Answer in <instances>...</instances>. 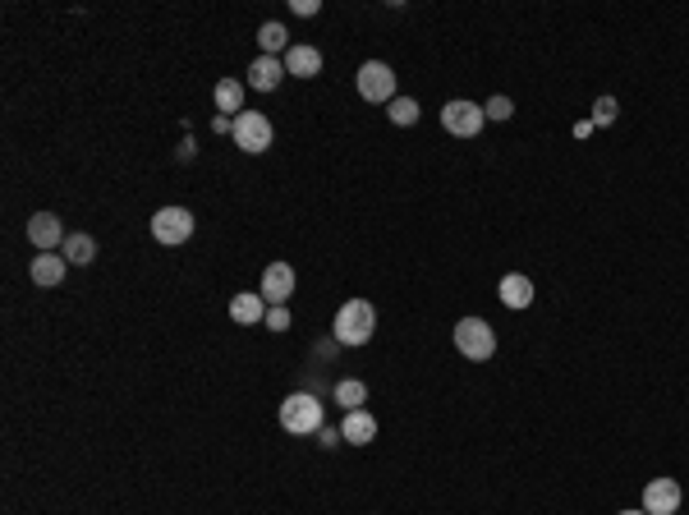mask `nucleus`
Wrapping results in <instances>:
<instances>
[{
  "instance_id": "nucleus-1",
  "label": "nucleus",
  "mask_w": 689,
  "mask_h": 515,
  "mask_svg": "<svg viewBox=\"0 0 689 515\" xmlns=\"http://www.w3.org/2000/svg\"><path fill=\"white\" fill-rule=\"evenodd\" d=\"M331 332H336V345H368L377 332V309L368 299H345L331 322Z\"/></svg>"
},
{
  "instance_id": "nucleus-2",
  "label": "nucleus",
  "mask_w": 689,
  "mask_h": 515,
  "mask_svg": "<svg viewBox=\"0 0 689 515\" xmlns=\"http://www.w3.org/2000/svg\"><path fill=\"white\" fill-rule=\"evenodd\" d=\"M281 428L285 433H294V437H313V433H322V401L317 396H308V391H294V396H285V405H281Z\"/></svg>"
},
{
  "instance_id": "nucleus-3",
  "label": "nucleus",
  "mask_w": 689,
  "mask_h": 515,
  "mask_svg": "<svg viewBox=\"0 0 689 515\" xmlns=\"http://www.w3.org/2000/svg\"><path fill=\"white\" fill-rule=\"evenodd\" d=\"M359 97L363 102H373V106H391L400 97L396 92V69L386 65V60H363L359 65Z\"/></svg>"
},
{
  "instance_id": "nucleus-4",
  "label": "nucleus",
  "mask_w": 689,
  "mask_h": 515,
  "mask_svg": "<svg viewBox=\"0 0 689 515\" xmlns=\"http://www.w3.org/2000/svg\"><path fill=\"white\" fill-rule=\"evenodd\" d=\"M451 336H455V350H460L464 359H474V364L497 355V332H492L483 318H460Z\"/></svg>"
},
{
  "instance_id": "nucleus-5",
  "label": "nucleus",
  "mask_w": 689,
  "mask_h": 515,
  "mask_svg": "<svg viewBox=\"0 0 689 515\" xmlns=\"http://www.w3.org/2000/svg\"><path fill=\"white\" fill-rule=\"evenodd\" d=\"M487 125V111L478 102H464V97H455V102L441 106V129L455 138H478Z\"/></svg>"
},
{
  "instance_id": "nucleus-6",
  "label": "nucleus",
  "mask_w": 689,
  "mask_h": 515,
  "mask_svg": "<svg viewBox=\"0 0 689 515\" xmlns=\"http://www.w3.org/2000/svg\"><path fill=\"white\" fill-rule=\"evenodd\" d=\"M230 138H235L244 152H253V157H258V152L272 148L276 129H272V120H267L262 111H244V115H235V134H230Z\"/></svg>"
},
{
  "instance_id": "nucleus-7",
  "label": "nucleus",
  "mask_w": 689,
  "mask_h": 515,
  "mask_svg": "<svg viewBox=\"0 0 689 515\" xmlns=\"http://www.w3.org/2000/svg\"><path fill=\"white\" fill-rule=\"evenodd\" d=\"M152 235H157L161 244H184L193 235V212L189 207H161L157 217H152Z\"/></svg>"
},
{
  "instance_id": "nucleus-8",
  "label": "nucleus",
  "mask_w": 689,
  "mask_h": 515,
  "mask_svg": "<svg viewBox=\"0 0 689 515\" xmlns=\"http://www.w3.org/2000/svg\"><path fill=\"white\" fill-rule=\"evenodd\" d=\"M28 244L37 253H56V244H65V226H60L56 212H33L28 217Z\"/></svg>"
},
{
  "instance_id": "nucleus-9",
  "label": "nucleus",
  "mask_w": 689,
  "mask_h": 515,
  "mask_svg": "<svg viewBox=\"0 0 689 515\" xmlns=\"http://www.w3.org/2000/svg\"><path fill=\"white\" fill-rule=\"evenodd\" d=\"M262 299H267V309H281L285 299L294 295V267L290 263H267V272H262Z\"/></svg>"
},
{
  "instance_id": "nucleus-10",
  "label": "nucleus",
  "mask_w": 689,
  "mask_h": 515,
  "mask_svg": "<svg viewBox=\"0 0 689 515\" xmlns=\"http://www.w3.org/2000/svg\"><path fill=\"white\" fill-rule=\"evenodd\" d=\"M680 502H685V493H680L676 479H653L644 488V511L648 515H676Z\"/></svg>"
},
{
  "instance_id": "nucleus-11",
  "label": "nucleus",
  "mask_w": 689,
  "mask_h": 515,
  "mask_svg": "<svg viewBox=\"0 0 689 515\" xmlns=\"http://www.w3.org/2000/svg\"><path fill=\"white\" fill-rule=\"evenodd\" d=\"M285 74H294V79H317V74H322V51L308 42H294L290 51H285Z\"/></svg>"
},
{
  "instance_id": "nucleus-12",
  "label": "nucleus",
  "mask_w": 689,
  "mask_h": 515,
  "mask_svg": "<svg viewBox=\"0 0 689 515\" xmlns=\"http://www.w3.org/2000/svg\"><path fill=\"white\" fill-rule=\"evenodd\" d=\"M281 79H285V60H276V56H258L249 65V88L253 92H276Z\"/></svg>"
},
{
  "instance_id": "nucleus-13",
  "label": "nucleus",
  "mask_w": 689,
  "mask_h": 515,
  "mask_svg": "<svg viewBox=\"0 0 689 515\" xmlns=\"http://www.w3.org/2000/svg\"><path fill=\"white\" fill-rule=\"evenodd\" d=\"M65 267H69L65 253H37L33 263H28V276H33V286H60Z\"/></svg>"
},
{
  "instance_id": "nucleus-14",
  "label": "nucleus",
  "mask_w": 689,
  "mask_h": 515,
  "mask_svg": "<svg viewBox=\"0 0 689 515\" xmlns=\"http://www.w3.org/2000/svg\"><path fill=\"white\" fill-rule=\"evenodd\" d=\"M340 437L350 442V447H368L377 437V419L368 410H350L345 419H340Z\"/></svg>"
},
{
  "instance_id": "nucleus-15",
  "label": "nucleus",
  "mask_w": 689,
  "mask_h": 515,
  "mask_svg": "<svg viewBox=\"0 0 689 515\" xmlns=\"http://www.w3.org/2000/svg\"><path fill=\"white\" fill-rule=\"evenodd\" d=\"M497 295H501L506 309H529V304H533V281L524 272H510V276H501Z\"/></svg>"
},
{
  "instance_id": "nucleus-16",
  "label": "nucleus",
  "mask_w": 689,
  "mask_h": 515,
  "mask_svg": "<svg viewBox=\"0 0 689 515\" xmlns=\"http://www.w3.org/2000/svg\"><path fill=\"white\" fill-rule=\"evenodd\" d=\"M230 318H235L239 327H258V322H267V299L244 290V295L230 299Z\"/></svg>"
},
{
  "instance_id": "nucleus-17",
  "label": "nucleus",
  "mask_w": 689,
  "mask_h": 515,
  "mask_svg": "<svg viewBox=\"0 0 689 515\" xmlns=\"http://www.w3.org/2000/svg\"><path fill=\"white\" fill-rule=\"evenodd\" d=\"M212 97H216V111H221V115H230V120L244 115V83H239V79H221Z\"/></svg>"
},
{
  "instance_id": "nucleus-18",
  "label": "nucleus",
  "mask_w": 689,
  "mask_h": 515,
  "mask_svg": "<svg viewBox=\"0 0 689 515\" xmlns=\"http://www.w3.org/2000/svg\"><path fill=\"white\" fill-rule=\"evenodd\" d=\"M65 258H69V267H88L92 258H97V240L92 235H65Z\"/></svg>"
},
{
  "instance_id": "nucleus-19",
  "label": "nucleus",
  "mask_w": 689,
  "mask_h": 515,
  "mask_svg": "<svg viewBox=\"0 0 689 515\" xmlns=\"http://www.w3.org/2000/svg\"><path fill=\"white\" fill-rule=\"evenodd\" d=\"M363 401H368V382H359V378H340L336 382V405H345V414L363 410Z\"/></svg>"
},
{
  "instance_id": "nucleus-20",
  "label": "nucleus",
  "mask_w": 689,
  "mask_h": 515,
  "mask_svg": "<svg viewBox=\"0 0 689 515\" xmlns=\"http://www.w3.org/2000/svg\"><path fill=\"white\" fill-rule=\"evenodd\" d=\"M386 115H391V125L409 129V125H418V115H423V106H418L414 97H396V102L386 106Z\"/></svg>"
},
{
  "instance_id": "nucleus-21",
  "label": "nucleus",
  "mask_w": 689,
  "mask_h": 515,
  "mask_svg": "<svg viewBox=\"0 0 689 515\" xmlns=\"http://www.w3.org/2000/svg\"><path fill=\"white\" fill-rule=\"evenodd\" d=\"M285 23H262L258 28V46H262V56H276V51H290V46H285Z\"/></svg>"
},
{
  "instance_id": "nucleus-22",
  "label": "nucleus",
  "mask_w": 689,
  "mask_h": 515,
  "mask_svg": "<svg viewBox=\"0 0 689 515\" xmlns=\"http://www.w3.org/2000/svg\"><path fill=\"white\" fill-rule=\"evenodd\" d=\"M616 111H621V106H616V97H598V102H593V125H611V120H616Z\"/></svg>"
},
{
  "instance_id": "nucleus-23",
  "label": "nucleus",
  "mask_w": 689,
  "mask_h": 515,
  "mask_svg": "<svg viewBox=\"0 0 689 515\" xmlns=\"http://www.w3.org/2000/svg\"><path fill=\"white\" fill-rule=\"evenodd\" d=\"M483 111H487V120H510V115H515V102H510V97H492Z\"/></svg>"
},
{
  "instance_id": "nucleus-24",
  "label": "nucleus",
  "mask_w": 689,
  "mask_h": 515,
  "mask_svg": "<svg viewBox=\"0 0 689 515\" xmlns=\"http://www.w3.org/2000/svg\"><path fill=\"white\" fill-rule=\"evenodd\" d=\"M262 327H267V332H290V309H267V322H262Z\"/></svg>"
},
{
  "instance_id": "nucleus-25",
  "label": "nucleus",
  "mask_w": 689,
  "mask_h": 515,
  "mask_svg": "<svg viewBox=\"0 0 689 515\" xmlns=\"http://www.w3.org/2000/svg\"><path fill=\"white\" fill-rule=\"evenodd\" d=\"M290 10L299 14V19H313V14H317V0H294Z\"/></svg>"
},
{
  "instance_id": "nucleus-26",
  "label": "nucleus",
  "mask_w": 689,
  "mask_h": 515,
  "mask_svg": "<svg viewBox=\"0 0 689 515\" xmlns=\"http://www.w3.org/2000/svg\"><path fill=\"white\" fill-rule=\"evenodd\" d=\"M317 442H322V447H336V442H345V437H340V428H322V433H317Z\"/></svg>"
},
{
  "instance_id": "nucleus-27",
  "label": "nucleus",
  "mask_w": 689,
  "mask_h": 515,
  "mask_svg": "<svg viewBox=\"0 0 689 515\" xmlns=\"http://www.w3.org/2000/svg\"><path fill=\"white\" fill-rule=\"evenodd\" d=\"M593 129H598V125H593V120H579V125H575V138H588V134H593Z\"/></svg>"
},
{
  "instance_id": "nucleus-28",
  "label": "nucleus",
  "mask_w": 689,
  "mask_h": 515,
  "mask_svg": "<svg viewBox=\"0 0 689 515\" xmlns=\"http://www.w3.org/2000/svg\"><path fill=\"white\" fill-rule=\"evenodd\" d=\"M621 515H648V511H621Z\"/></svg>"
}]
</instances>
